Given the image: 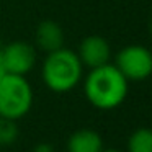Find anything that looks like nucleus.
I'll return each instance as SVG.
<instances>
[{"label": "nucleus", "mask_w": 152, "mask_h": 152, "mask_svg": "<svg viewBox=\"0 0 152 152\" xmlns=\"http://www.w3.org/2000/svg\"><path fill=\"white\" fill-rule=\"evenodd\" d=\"M147 26H149V33H151V36H152V18H151V21H149Z\"/></svg>", "instance_id": "13"}, {"label": "nucleus", "mask_w": 152, "mask_h": 152, "mask_svg": "<svg viewBox=\"0 0 152 152\" xmlns=\"http://www.w3.org/2000/svg\"><path fill=\"white\" fill-rule=\"evenodd\" d=\"M0 49H2V46H0Z\"/></svg>", "instance_id": "15"}, {"label": "nucleus", "mask_w": 152, "mask_h": 152, "mask_svg": "<svg viewBox=\"0 0 152 152\" xmlns=\"http://www.w3.org/2000/svg\"><path fill=\"white\" fill-rule=\"evenodd\" d=\"M102 152H121V151H116V149H106V151H103L102 149Z\"/></svg>", "instance_id": "14"}, {"label": "nucleus", "mask_w": 152, "mask_h": 152, "mask_svg": "<svg viewBox=\"0 0 152 152\" xmlns=\"http://www.w3.org/2000/svg\"><path fill=\"white\" fill-rule=\"evenodd\" d=\"M7 74V70H5V67H4V64H2V59H0V80H2V77Z\"/></svg>", "instance_id": "12"}, {"label": "nucleus", "mask_w": 152, "mask_h": 152, "mask_svg": "<svg viewBox=\"0 0 152 152\" xmlns=\"http://www.w3.org/2000/svg\"><path fill=\"white\" fill-rule=\"evenodd\" d=\"M128 79L116 69L115 64L90 69L83 82V92L90 105L98 110H115L126 100Z\"/></svg>", "instance_id": "1"}, {"label": "nucleus", "mask_w": 152, "mask_h": 152, "mask_svg": "<svg viewBox=\"0 0 152 152\" xmlns=\"http://www.w3.org/2000/svg\"><path fill=\"white\" fill-rule=\"evenodd\" d=\"M34 152H53V145L48 144V142H39L34 147Z\"/></svg>", "instance_id": "11"}, {"label": "nucleus", "mask_w": 152, "mask_h": 152, "mask_svg": "<svg viewBox=\"0 0 152 152\" xmlns=\"http://www.w3.org/2000/svg\"><path fill=\"white\" fill-rule=\"evenodd\" d=\"M77 56H79L83 67L95 69V67L105 66V64L110 62V59H111V46L105 38L90 34V36L83 38L80 41Z\"/></svg>", "instance_id": "6"}, {"label": "nucleus", "mask_w": 152, "mask_h": 152, "mask_svg": "<svg viewBox=\"0 0 152 152\" xmlns=\"http://www.w3.org/2000/svg\"><path fill=\"white\" fill-rule=\"evenodd\" d=\"M103 141L92 129H79L67 141V152H102Z\"/></svg>", "instance_id": "8"}, {"label": "nucleus", "mask_w": 152, "mask_h": 152, "mask_svg": "<svg viewBox=\"0 0 152 152\" xmlns=\"http://www.w3.org/2000/svg\"><path fill=\"white\" fill-rule=\"evenodd\" d=\"M83 75V66L75 51L61 48L48 53L43 62L41 77L46 87L54 93H66L80 83Z\"/></svg>", "instance_id": "2"}, {"label": "nucleus", "mask_w": 152, "mask_h": 152, "mask_svg": "<svg viewBox=\"0 0 152 152\" xmlns=\"http://www.w3.org/2000/svg\"><path fill=\"white\" fill-rule=\"evenodd\" d=\"M0 59L7 74L26 75L36 64V48L26 41H12L0 49Z\"/></svg>", "instance_id": "5"}, {"label": "nucleus", "mask_w": 152, "mask_h": 152, "mask_svg": "<svg viewBox=\"0 0 152 152\" xmlns=\"http://www.w3.org/2000/svg\"><path fill=\"white\" fill-rule=\"evenodd\" d=\"M17 139H18L17 121L0 116V145H12Z\"/></svg>", "instance_id": "10"}, {"label": "nucleus", "mask_w": 152, "mask_h": 152, "mask_svg": "<svg viewBox=\"0 0 152 152\" xmlns=\"http://www.w3.org/2000/svg\"><path fill=\"white\" fill-rule=\"evenodd\" d=\"M115 66L129 80L141 82L152 75V51L142 44H129L118 51Z\"/></svg>", "instance_id": "4"}, {"label": "nucleus", "mask_w": 152, "mask_h": 152, "mask_svg": "<svg viewBox=\"0 0 152 152\" xmlns=\"http://www.w3.org/2000/svg\"><path fill=\"white\" fill-rule=\"evenodd\" d=\"M128 152H152V129H136L128 139Z\"/></svg>", "instance_id": "9"}, {"label": "nucleus", "mask_w": 152, "mask_h": 152, "mask_svg": "<svg viewBox=\"0 0 152 152\" xmlns=\"http://www.w3.org/2000/svg\"><path fill=\"white\" fill-rule=\"evenodd\" d=\"M34 48L44 53H53L64 48V30L53 20L41 21L34 31Z\"/></svg>", "instance_id": "7"}, {"label": "nucleus", "mask_w": 152, "mask_h": 152, "mask_svg": "<svg viewBox=\"0 0 152 152\" xmlns=\"http://www.w3.org/2000/svg\"><path fill=\"white\" fill-rule=\"evenodd\" d=\"M33 106V87L25 75L5 74L0 80V116L18 121Z\"/></svg>", "instance_id": "3"}]
</instances>
